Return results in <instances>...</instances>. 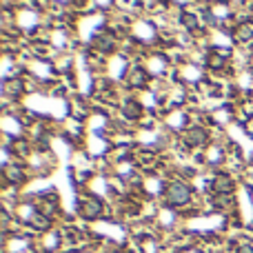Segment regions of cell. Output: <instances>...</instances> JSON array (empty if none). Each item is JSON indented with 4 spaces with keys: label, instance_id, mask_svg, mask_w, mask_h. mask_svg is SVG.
Here are the masks:
<instances>
[{
    "label": "cell",
    "instance_id": "obj_4",
    "mask_svg": "<svg viewBox=\"0 0 253 253\" xmlns=\"http://www.w3.org/2000/svg\"><path fill=\"white\" fill-rule=\"evenodd\" d=\"M125 111H126L129 118H138L140 116V105L138 102H133V100H129V102H125Z\"/></svg>",
    "mask_w": 253,
    "mask_h": 253
},
{
    "label": "cell",
    "instance_id": "obj_1",
    "mask_svg": "<svg viewBox=\"0 0 253 253\" xmlns=\"http://www.w3.org/2000/svg\"><path fill=\"white\" fill-rule=\"evenodd\" d=\"M100 211H102L100 202L93 200V198H91V200H84V202H83V213L87 215V218H96Z\"/></svg>",
    "mask_w": 253,
    "mask_h": 253
},
{
    "label": "cell",
    "instance_id": "obj_5",
    "mask_svg": "<svg viewBox=\"0 0 253 253\" xmlns=\"http://www.w3.org/2000/svg\"><path fill=\"white\" fill-rule=\"evenodd\" d=\"M187 140H189V142L200 144L202 140H205V131H202V129H191V131L187 133Z\"/></svg>",
    "mask_w": 253,
    "mask_h": 253
},
{
    "label": "cell",
    "instance_id": "obj_2",
    "mask_svg": "<svg viewBox=\"0 0 253 253\" xmlns=\"http://www.w3.org/2000/svg\"><path fill=\"white\" fill-rule=\"evenodd\" d=\"M231 187H233V182H231L229 175H218V178H215V189H218L220 193L231 191Z\"/></svg>",
    "mask_w": 253,
    "mask_h": 253
},
{
    "label": "cell",
    "instance_id": "obj_3",
    "mask_svg": "<svg viewBox=\"0 0 253 253\" xmlns=\"http://www.w3.org/2000/svg\"><path fill=\"white\" fill-rule=\"evenodd\" d=\"M169 193H171V200L173 202H184L189 198V193L184 191V187H180V184H173Z\"/></svg>",
    "mask_w": 253,
    "mask_h": 253
},
{
    "label": "cell",
    "instance_id": "obj_7",
    "mask_svg": "<svg viewBox=\"0 0 253 253\" xmlns=\"http://www.w3.org/2000/svg\"><path fill=\"white\" fill-rule=\"evenodd\" d=\"M240 253H253L251 247H240Z\"/></svg>",
    "mask_w": 253,
    "mask_h": 253
},
{
    "label": "cell",
    "instance_id": "obj_6",
    "mask_svg": "<svg viewBox=\"0 0 253 253\" xmlns=\"http://www.w3.org/2000/svg\"><path fill=\"white\" fill-rule=\"evenodd\" d=\"M182 22L189 27V29H196V25H198L196 16H189V13H184V16H182Z\"/></svg>",
    "mask_w": 253,
    "mask_h": 253
}]
</instances>
